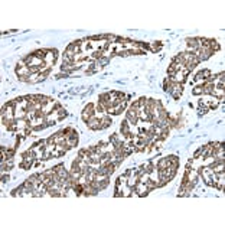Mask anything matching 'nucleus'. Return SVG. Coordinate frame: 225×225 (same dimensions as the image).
<instances>
[{"label": "nucleus", "mask_w": 225, "mask_h": 225, "mask_svg": "<svg viewBox=\"0 0 225 225\" xmlns=\"http://www.w3.org/2000/svg\"><path fill=\"white\" fill-rule=\"evenodd\" d=\"M93 115H95V105L90 103V104H88L87 107H85V108L83 110V113H81V118H83V120L87 123V121L90 120Z\"/></svg>", "instance_id": "1"}, {"label": "nucleus", "mask_w": 225, "mask_h": 225, "mask_svg": "<svg viewBox=\"0 0 225 225\" xmlns=\"http://www.w3.org/2000/svg\"><path fill=\"white\" fill-rule=\"evenodd\" d=\"M87 126L88 128H91V130H101V121L97 115H93L90 120L87 121Z\"/></svg>", "instance_id": "2"}, {"label": "nucleus", "mask_w": 225, "mask_h": 225, "mask_svg": "<svg viewBox=\"0 0 225 225\" xmlns=\"http://www.w3.org/2000/svg\"><path fill=\"white\" fill-rule=\"evenodd\" d=\"M54 169H55V172L58 173L59 179H68V178H69V170H66L64 165H58V166H55Z\"/></svg>", "instance_id": "3"}, {"label": "nucleus", "mask_w": 225, "mask_h": 225, "mask_svg": "<svg viewBox=\"0 0 225 225\" xmlns=\"http://www.w3.org/2000/svg\"><path fill=\"white\" fill-rule=\"evenodd\" d=\"M133 188L139 192V196H147V193L150 192L147 189V185H146V183H142V182H137V185L133 186Z\"/></svg>", "instance_id": "4"}, {"label": "nucleus", "mask_w": 225, "mask_h": 225, "mask_svg": "<svg viewBox=\"0 0 225 225\" xmlns=\"http://www.w3.org/2000/svg\"><path fill=\"white\" fill-rule=\"evenodd\" d=\"M126 120L128 121V124H136V123L139 121V118H137V113L128 108V110H127V113H126Z\"/></svg>", "instance_id": "5"}, {"label": "nucleus", "mask_w": 225, "mask_h": 225, "mask_svg": "<svg viewBox=\"0 0 225 225\" xmlns=\"http://www.w3.org/2000/svg\"><path fill=\"white\" fill-rule=\"evenodd\" d=\"M16 74H17V77H29L32 72L29 69V66H17Z\"/></svg>", "instance_id": "6"}, {"label": "nucleus", "mask_w": 225, "mask_h": 225, "mask_svg": "<svg viewBox=\"0 0 225 225\" xmlns=\"http://www.w3.org/2000/svg\"><path fill=\"white\" fill-rule=\"evenodd\" d=\"M100 121H101V130H105V128H108V127L111 126V118L108 114L103 115V117L100 118Z\"/></svg>", "instance_id": "7"}, {"label": "nucleus", "mask_w": 225, "mask_h": 225, "mask_svg": "<svg viewBox=\"0 0 225 225\" xmlns=\"http://www.w3.org/2000/svg\"><path fill=\"white\" fill-rule=\"evenodd\" d=\"M120 133H121V134H124L126 137L128 136V134H130V124H128V121H127V120H123V121H121Z\"/></svg>", "instance_id": "8"}, {"label": "nucleus", "mask_w": 225, "mask_h": 225, "mask_svg": "<svg viewBox=\"0 0 225 225\" xmlns=\"http://www.w3.org/2000/svg\"><path fill=\"white\" fill-rule=\"evenodd\" d=\"M208 48L211 51H212V54H215L216 51H220V44L216 42V40H214V39H209V45H208Z\"/></svg>", "instance_id": "9"}, {"label": "nucleus", "mask_w": 225, "mask_h": 225, "mask_svg": "<svg viewBox=\"0 0 225 225\" xmlns=\"http://www.w3.org/2000/svg\"><path fill=\"white\" fill-rule=\"evenodd\" d=\"M65 144L68 146L69 149H72V147H75L78 144V137H66L65 139Z\"/></svg>", "instance_id": "10"}, {"label": "nucleus", "mask_w": 225, "mask_h": 225, "mask_svg": "<svg viewBox=\"0 0 225 225\" xmlns=\"http://www.w3.org/2000/svg\"><path fill=\"white\" fill-rule=\"evenodd\" d=\"M64 133H65V139L66 137H78V133L72 128V127H66L64 128Z\"/></svg>", "instance_id": "11"}, {"label": "nucleus", "mask_w": 225, "mask_h": 225, "mask_svg": "<svg viewBox=\"0 0 225 225\" xmlns=\"http://www.w3.org/2000/svg\"><path fill=\"white\" fill-rule=\"evenodd\" d=\"M167 166H169V162H167V159L165 157V159H160L159 160V163L156 165V167H157L159 170H163V169H166Z\"/></svg>", "instance_id": "12"}, {"label": "nucleus", "mask_w": 225, "mask_h": 225, "mask_svg": "<svg viewBox=\"0 0 225 225\" xmlns=\"http://www.w3.org/2000/svg\"><path fill=\"white\" fill-rule=\"evenodd\" d=\"M32 55H35L36 58H40V59H45V55H46V49H38V51H35Z\"/></svg>", "instance_id": "13"}, {"label": "nucleus", "mask_w": 225, "mask_h": 225, "mask_svg": "<svg viewBox=\"0 0 225 225\" xmlns=\"http://www.w3.org/2000/svg\"><path fill=\"white\" fill-rule=\"evenodd\" d=\"M150 181V175H149V172H144L143 175L139 176V182H142V183H147Z\"/></svg>", "instance_id": "14"}, {"label": "nucleus", "mask_w": 225, "mask_h": 225, "mask_svg": "<svg viewBox=\"0 0 225 225\" xmlns=\"http://www.w3.org/2000/svg\"><path fill=\"white\" fill-rule=\"evenodd\" d=\"M108 62H110V58H105V56H101L98 59V65L103 68V66H105V65H108Z\"/></svg>", "instance_id": "15"}, {"label": "nucleus", "mask_w": 225, "mask_h": 225, "mask_svg": "<svg viewBox=\"0 0 225 225\" xmlns=\"http://www.w3.org/2000/svg\"><path fill=\"white\" fill-rule=\"evenodd\" d=\"M192 94L193 95H201V94H203V88L202 85H199V87H195L192 90Z\"/></svg>", "instance_id": "16"}, {"label": "nucleus", "mask_w": 225, "mask_h": 225, "mask_svg": "<svg viewBox=\"0 0 225 225\" xmlns=\"http://www.w3.org/2000/svg\"><path fill=\"white\" fill-rule=\"evenodd\" d=\"M146 185H147V189L150 191V192H152L153 189H156V188H157V183H156V182H153V181H149Z\"/></svg>", "instance_id": "17"}, {"label": "nucleus", "mask_w": 225, "mask_h": 225, "mask_svg": "<svg viewBox=\"0 0 225 225\" xmlns=\"http://www.w3.org/2000/svg\"><path fill=\"white\" fill-rule=\"evenodd\" d=\"M169 85H170V78H165V83H163V90L166 93L169 91Z\"/></svg>", "instance_id": "18"}, {"label": "nucleus", "mask_w": 225, "mask_h": 225, "mask_svg": "<svg viewBox=\"0 0 225 225\" xmlns=\"http://www.w3.org/2000/svg\"><path fill=\"white\" fill-rule=\"evenodd\" d=\"M202 150H203V147H199L196 150V153L193 154V159H198V157H201V154H202Z\"/></svg>", "instance_id": "19"}, {"label": "nucleus", "mask_w": 225, "mask_h": 225, "mask_svg": "<svg viewBox=\"0 0 225 225\" xmlns=\"http://www.w3.org/2000/svg\"><path fill=\"white\" fill-rule=\"evenodd\" d=\"M175 72H176V71L173 69V66H169V68H167V74L170 75V78L173 77V74H175Z\"/></svg>", "instance_id": "20"}, {"label": "nucleus", "mask_w": 225, "mask_h": 225, "mask_svg": "<svg viewBox=\"0 0 225 225\" xmlns=\"http://www.w3.org/2000/svg\"><path fill=\"white\" fill-rule=\"evenodd\" d=\"M9 179H10L9 176H2V182H3V183H6V182L9 181Z\"/></svg>", "instance_id": "21"}]
</instances>
